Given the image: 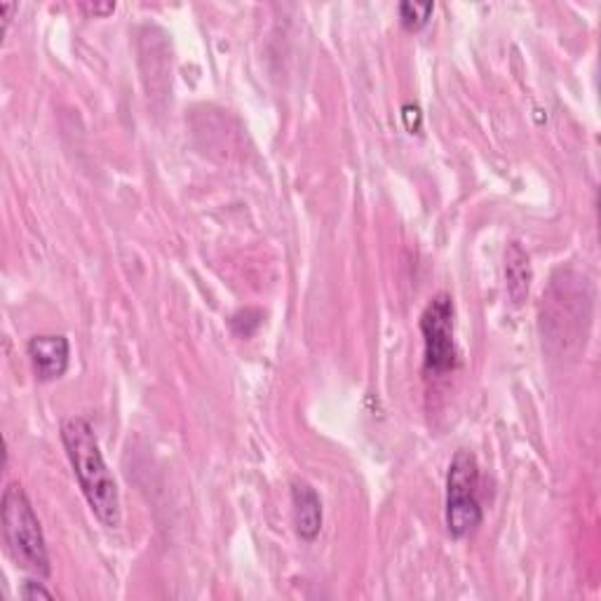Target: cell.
Listing matches in <instances>:
<instances>
[{
	"label": "cell",
	"instance_id": "7",
	"mask_svg": "<svg viewBox=\"0 0 601 601\" xmlns=\"http://www.w3.org/2000/svg\"><path fill=\"white\" fill-rule=\"evenodd\" d=\"M531 280L533 271L527 249L519 243H510L508 251H505V284H508V296L515 306H521L527 300Z\"/></svg>",
	"mask_w": 601,
	"mask_h": 601
},
{
	"label": "cell",
	"instance_id": "10",
	"mask_svg": "<svg viewBox=\"0 0 601 601\" xmlns=\"http://www.w3.org/2000/svg\"><path fill=\"white\" fill-rule=\"evenodd\" d=\"M20 597L24 599H52L55 594L45 588L43 582H36V580H26L22 582V588H20Z\"/></svg>",
	"mask_w": 601,
	"mask_h": 601
},
{
	"label": "cell",
	"instance_id": "3",
	"mask_svg": "<svg viewBox=\"0 0 601 601\" xmlns=\"http://www.w3.org/2000/svg\"><path fill=\"white\" fill-rule=\"evenodd\" d=\"M480 466L478 458L461 449L451 458L447 472V529L456 541H463L482 525Z\"/></svg>",
	"mask_w": 601,
	"mask_h": 601
},
{
	"label": "cell",
	"instance_id": "9",
	"mask_svg": "<svg viewBox=\"0 0 601 601\" xmlns=\"http://www.w3.org/2000/svg\"><path fill=\"white\" fill-rule=\"evenodd\" d=\"M261 320H263V313L261 310L245 308V310H237L233 315V318H231V329H233L235 337L249 339L261 327Z\"/></svg>",
	"mask_w": 601,
	"mask_h": 601
},
{
	"label": "cell",
	"instance_id": "8",
	"mask_svg": "<svg viewBox=\"0 0 601 601\" xmlns=\"http://www.w3.org/2000/svg\"><path fill=\"white\" fill-rule=\"evenodd\" d=\"M435 12V3H414V0H406V3H400L398 5V17H400V24L402 28L411 31H421L425 24L431 22Z\"/></svg>",
	"mask_w": 601,
	"mask_h": 601
},
{
	"label": "cell",
	"instance_id": "11",
	"mask_svg": "<svg viewBox=\"0 0 601 601\" xmlns=\"http://www.w3.org/2000/svg\"><path fill=\"white\" fill-rule=\"evenodd\" d=\"M90 17H108V14L116 12V3H81L78 5Z\"/></svg>",
	"mask_w": 601,
	"mask_h": 601
},
{
	"label": "cell",
	"instance_id": "1",
	"mask_svg": "<svg viewBox=\"0 0 601 601\" xmlns=\"http://www.w3.org/2000/svg\"><path fill=\"white\" fill-rule=\"evenodd\" d=\"M59 433L92 515L106 529H118L122 521L120 492L114 474H110L104 461L99 439L94 435L92 423L85 416H69L61 423Z\"/></svg>",
	"mask_w": 601,
	"mask_h": 601
},
{
	"label": "cell",
	"instance_id": "6",
	"mask_svg": "<svg viewBox=\"0 0 601 601\" xmlns=\"http://www.w3.org/2000/svg\"><path fill=\"white\" fill-rule=\"evenodd\" d=\"M290 496H292L294 531L300 541L313 543L322 531V519H325L322 498L318 492H315V486L308 484L306 480H294Z\"/></svg>",
	"mask_w": 601,
	"mask_h": 601
},
{
	"label": "cell",
	"instance_id": "12",
	"mask_svg": "<svg viewBox=\"0 0 601 601\" xmlns=\"http://www.w3.org/2000/svg\"><path fill=\"white\" fill-rule=\"evenodd\" d=\"M20 10L17 3H0V14H3V31H8L12 17H14V12Z\"/></svg>",
	"mask_w": 601,
	"mask_h": 601
},
{
	"label": "cell",
	"instance_id": "2",
	"mask_svg": "<svg viewBox=\"0 0 601 601\" xmlns=\"http://www.w3.org/2000/svg\"><path fill=\"white\" fill-rule=\"evenodd\" d=\"M0 515H3L5 550L12 562L38 578L50 576L52 564L40 521L20 484H10L3 492Z\"/></svg>",
	"mask_w": 601,
	"mask_h": 601
},
{
	"label": "cell",
	"instance_id": "5",
	"mask_svg": "<svg viewBox=\"0 0 601 601\" xmlns=\"http://www.w3.org/2000/svg\"><path fill=\"white\" fill-rule=\"evenodd\" d=\"M26 353L38 381L50 384L67 374L71 362V343L64 334H38L28 339Z\"/></svg>",
	"mask_w": 601,
	"mask_h": 601
},
{
	"label": "cell",
	"instance_id": "4",
	"mask_svg": "<svg viewBox=\"0 0 601 601\" xmlns=\"http://www.w3.org/2000/svg\"><path fill=\"white\" fill-rule=\"evenodd\" d=\"M456 306L449 294H437L431 298L421 315L423 334V365L433 374H447L458 365V351L453 339Z\"/></svg>",
	"mask_w": 601,
	"mask_h": 601
}]
</instances>
